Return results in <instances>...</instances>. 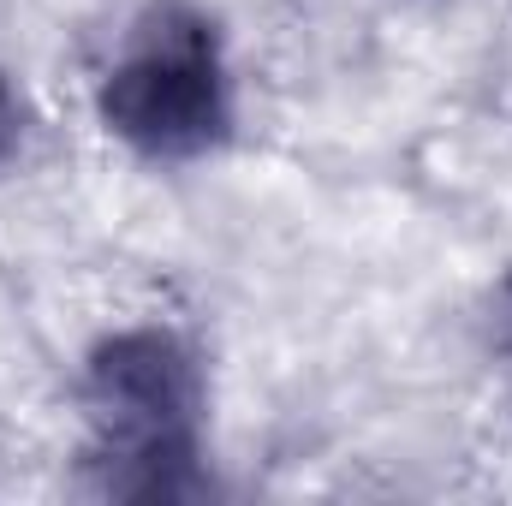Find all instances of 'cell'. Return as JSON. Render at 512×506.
<instances>
[{"mask_svg": "<svg viewBox=\"0 0 512 506\" xmlns=\"http://www.w3.org/2000/svg\"><path fill=\"white\" fill-rule=\"evenodd\" d=\"M209 387L173 328H120L84 364V423L102 495L167 501L197 495Z\"/></svg>", "mask_w": 512, "mask_h": 506, "instance_id": "obj_1", "label": "cell"}, {"mask_svg": "<svg viewBox=\"0 0 512 506\" xmlns=\"http://www.w3.org/2000/svg\"><path fill=\"white\" fill-rule=\"evenodd\" d=\"M96 114L143 161H203L233 131V84L215 24L185 0H155L96 84Z\"/></svg>", "mask_w": 512, "mask_h": 506, "instance_id": "obj_2", "label": "cell"}, {"mask_svg": "<svg viewBox=\"0 0 512 506\" xmlns=\"http://www.w3.org/2000/svg\"><path fill=\"white\" fill-rule=\"evenodd\" d=\"M18 143H24V96H18L12 78L0 72V167L18 155Z\"/></svg>", "mask_w": 512, "mask_h": 506, "instance_id": "obj_3", "label": "cell"}]
</instances>
